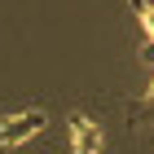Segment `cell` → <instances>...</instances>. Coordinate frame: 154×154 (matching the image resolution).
Instances as JSON below:
<instances>
[{
	"label": "cell",
	"instance_id": "cell-1",
	"mask_svg": "<svg viewBox=\"0 0 154 154\" xmlns=\"http://www.w3.org/2000/svg\"><path fill=\"white\" fill-rule=\"evenodd\" d=\"M48 128V110L44 106H18V110H5L0 115V150H18L26 145L31 137Z\"/></svg>",
	"mask_w": 154,
	"mask_h": 154
},
{
	"label": "cell",
	"instance_id": "cell-2",
	"mask_svg": "<svg viewBox=\"0 0 154 154\" xmlns=\"http://www.w3.org/2000/svg\"><path fill=\"white\" fill-rule=\"evenodd\" d=\"M66 132H71V154H101V145H106L101 119L93 110H71L66 115Z\"/></svg>",
	"mask_w": 154,
	"mask_h": 154
},
{
	"label": "cell",
	"instance_id": "cell-3",
	"mask_svg": "<svg viewBox=\"0 0 154 154\" xmlns=\"http://www.w3.org/2000/svg\"><path fill=\"white\" fill-rule=\"evenodd\" d=\"M132 9H137V18H141L145 35H150V48H154V0H128Z\"/></svg>",
	"mask_w": 154,
	"mask_h": 154
}]
</instances>
